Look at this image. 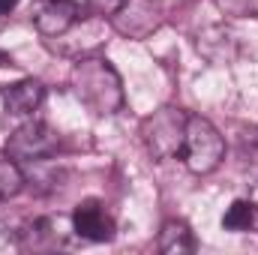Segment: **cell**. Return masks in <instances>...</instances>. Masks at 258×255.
<instances>
[{"mask_svg":"<svg viewBox=\"0 0 258 255\" xmlns=\"http://www.w3.org/2000/svg\"><path fill=\"white\" fill-rule=\"evenodd\" d=\"M72 90H75L78 102L99 117L117 114L126 102L123 81H120L117 69L111 66V60H105V57H81L72 66Z\"/></svg>","mask_w":258,"mask_h":255,"instance_id":"cell-1","label":"cell"},{"mask_svg":"<svg viewBox=\"0 0 258 255\" xmlns=\"http://www.w3.org/2000/svg\"><path fill=\"white\" fill-rule=\"evenodd\" d=\"M183 162L192 174H210L225 159V138L207 117L189 114L186 117V138H183Z\"/></svg>","mask_w":258,"mask_h":255,"instance_id":"cell-2","label":"cell"},{"mask_svg":"<svg viewBox=\"0 0 258 255\" xmlns=\"http://www.w3.org/2000/svg\"><path fill=\"white\" fill-rule=\"evenodd\" d=\"M186 111L180 108H159L153 111L144 123H141V138H144V147L153 159H174L183 153V138H186Z\"/></svg>","mask_w":258,"mask_h":255,"instance_id":"cell-3","label":"cell"},{"mask_svg":"<svg viewBox=\"0 0 258 255\" xmlns=\"http://www.w3.org/2000/svg\"><path fill=\"white\" fill-rule=\"evenodd\" d=\"M165 15L156 0H117L108 12V24L123 39H147L162 27Z\"/></svg>","mask_w":258,"mask_h":255,"instance_id":"cell-4","label":"cell"},{"mask_svg":"<svg viewBox=\"0 0 258 255\" xmlns=\"http://www.w3.org/2000/svg\"><path fill=\"white\" fill-rule=\"evenodd\" d=\"M60 147V138L57 132L42 123V120H30L24 126H18L9 138H6V153L15 159V162H39V159H48L54 156Z\"/></svg>","mask_w":258,"mask_h":255,"instance_id":"cell-5","label":"cell"},{"mask_svg":"<svg viewBox=\"0 0 258 255\" xmlns=\"http://www.w3.org/2000/svg\"><path fill=\"white\" fill-rule=\"evenodd\" d=\"M72 231L81 237V240H90V243H108L114 240V219L105 213L102 201L96 198H84L75 210H72Z\"/></svg>","mask_w":258,"mask_h":255,"instance_id":"cell-6","label":"cell"},{"mask_svg":"<svg viewBox=\"0 0 258 255\" xmlns=\"http://www.w3.org/2000/svg\"><path fill=\"white\" fill-rule=\"evenodd\" d=\"M81 18V9L72 6L69 0H48L36 9L33 24L42 36H63L72 30V24Z\"/></svg>","mask_w":258,"mask_h":255,"instance_id":"cell-7","label":"cell"},{"mask_svg":"<svg viewBox=\"0 0 258 255\" xmlns=\"http://www.w3.org/2000/svg\"><path fill=\"white\" fill-rule=\"evenodd\" d=\"M42 102H45V84L36 81V78H21V81L3 87V105L15 117L33 114Z\"/></svg>","mask_w":258,"mask_h":255,"instance_id":"cell-8","label":"cell"},{"mask_svg":"<svg viewBox=\"0 0 258 255\" xmlns=\"http://www.w3.org/2000/svg\"><path fill=\"white\" fill-rule=\"evenodd\" d=\"M198 51H201L210 63H228V60H234V54H237V36H234L228 27H222V24L207 27V30L198 33Z\"/></svg>","mask_w":258,"mask_h":255,"instance_id":"cell-9","label":"cell"},{"mask_svg":"<svg viewBox=\"0 0 258 255\" xmlns=\"http://www.w3.org/2000/svg\"><path fill=\"white\" fill-rule=\"evenodd\" d=\"M159 252L165 255H186V252H195V234L192 228L183 222V219H165L162 228H159V240H156Z\"/></svg>","mask_w":258,"mask_h":255,"instance_id":"cell-10","label":"cell"},{"mask_svg":"<svg viewBox=\"0 0 258 255\" xmlns=\"http://www.w3.org/2000/svg\"><path fill=\"white\" fill-rule=\"evenodd\" d=\"M255 204L249 198H234L222 216V228L225 231H249L255 225Z\"/></svg>","mask_w":258,"mask_h":255,"instance_id":"cell-11","label":"cell"},{"mask_svg":"<svg viewBox=\"0 0 258 255\" xmlns=\"http://www.w3.org/2000/svg\"><path fill=\"white\" fill-rule=\"evenodd\" d=\"M24 171H21V165L6 153V156H0V201H9V198H15L18 192L24 189Z\"/></svg>","mask_w":258,"mask_h":255,"instance_id":"cell-12","label":"cell"},{"mask_svg":"<svg viewBox=\"0 0 258 255\" xmlns=\"http://www.w3.org/2000/svg\"><path fill=\"white\" fill-rule=\"evenodd\" d=\"M216 3L225 15H237V18L255 15L258 18V0H216Z\"/></svg>","mask_w":258,"mask_h":255,"instance_id":"cell-13","label":"cell"},{"mask_svg":"<svg viewBox=\"0 0 258 255\" xmlns=\"http://www.w3.org/2000/svg\"><path fill=\"white\" fill-rule=\"evenodd\" d=\"M246 186H249V195H246V198L255 204V210H258V171H252V177L246 180Z\"/></svg>","mask_w":258,"mask_h":255,"instance_id":"cell-14","label":"cell"},{"mask_svg":"<svg viewBox=\"0 0 258 255\" xmlns=\"http://www.w3.org/2000/svg\"><path fill=\"white\" fill-rule=\"evenodd\" d=\"M243 144L258 150V126H252V129H246V132H243Z\"/></svg>","mask_w":258,"mask_h":255,"instance_id":"cell-15","label":"cell"},{"mask_svg":"<svg viewBox=\"0 0 258 255\" xmlns=\"http://www.w3.org/2000/svg\"><path fill=\"white\" fill-rule=\"evenodd\" d=\"M69 3H72V6H78V9H81V15L90 9V0H69Z\"/></svg>","mask_w":258,"mask_h":255,"instance_id":"cell-16","label":"cell"},{"mask_svg":"<svg viewBox=\"0 0 258 255\" xmlns=\"http://www.w3.org/2000/svg\"><path fill=\"white\" fill-rule=\"evenodd\" d=\"M6 63H12V60H9V54H6V51H0V66H6Z\"/></svg>","mask_w":258,"mask_h":255,"instance_id":"cell-17","label":"cell"},{"mask_svg":"<svg viewBox=\"0 0 258 255\" xmlns=\"http://www.w3.org/2000/svg\"><path fill=\"white\" fill-rule=\"evenodd\" d=\"M6 18H9V15H6V12H3V9H0V27H3V24H6Z\"/></svg>","mask_w":258,"mask_h":255,"instance_id":"cell-18","label":"cell"}]
</instances>
